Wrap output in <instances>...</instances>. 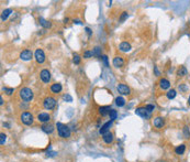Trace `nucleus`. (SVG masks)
<instances>
[{
  "label": "nucleus",
  "mask_w": 190,
  "mask_h": 162,
  "mask_svg": "<svg viewBox=\"0 0 190 162\" xmlns=\"http://www.w3.org/2000/svg\"><path fill=\"white\" fill-rule=\"evenodd\" d=\"M145 108H146V110H147L149 114H152V112L155 110V106H154V105H152V104L146 105V106H145Z\"/></svg>",
  "instance_id": "29"
},
{
  "label": "nucleus",
  "mask_w": 190,
  "mask_h": 162,
  "mask_svg": "<svg viewBox=\"0 0 190 162\" xmlns=\"http://www.w3.org/2000/svg\"><path fill=\"white\" fill-rule=\"evenodd\" d=\"M178 88H179V91H187V86L185 85V84H180V85L178 86Z\"/></svg>",
  "instance_id": "36"
},
{
  "label": "nucleus",
  "mask_w": 190,
  "mask_h": 162,
  "mask_svg": "<svg viewBox=\"0 0 190 162\" xmlns=\"http://www.w3.org/2000/svg\"><path fill=\"white\" fill-rule=\"evenodd\" d=\"M56 128H57L58 136L62 138H69L70 137V128L68 126L64 125L62 122H56Z\"/></svg>",
  "instance_id": "1"
},
{
  "label": "nucleus",
  "mask_w": 190,
  "mask_h": 162,
  "mask_svg": "<svg viewBox=\"0 0 190 162\" xmlns=\"http://www.w3.org/2000/svg\"><path fill=\"white\" fill-rule=\"evenodd\" d=\"M85 31H86V33L88 34V37H91V34H92V31H91L90 28H88V27H87V28H85Z\"/></svg>",
  "instance_id": "38"
},
{
  "label": "nucleus",
  "mask_w": 190,
  "mask_h": 162,
  "mask_svg": "<svg viewBox=\"0 0 190 162\" xmlns=\"http://www.w3.org/2000/svg\"><path fill=\"white\" fill-rule=\"evenodd\" d=\"M116 105L118 107H123L124 105H125V99H124L123 97H121V96H118L116 98Z\"/></svg>",
  "instance_id": "24"
},
{
  "label": "nucleus",
  "mask_w": 190,
  "mask_h": 162,
  "mask_svg": "<svg viewBox=\"0 0 190 162\" xmlns=\"http://www.w3.org/2000/svg\"><path fill=\"white\" fill-rule=\"evenodd\" d=\"M11 12H12V10H11V9H4V11H2V13H1V20L2 21L7 20L9 16L11 14Z\"/></svg>",
  "instance_id": "22"
},
{
  "label": "nucleus",
  "mask_w": 190,
  "mask_h": 162,
  "mask_svg": "<svg viewBox=\"0 0 190 162\" xmlns=\"http://www.w3.org/2000/svg\"><path fill=\"white\" fill-rule=\"evenodd\" d=\"M19 95H20L21 99L23 100V102H25V103H29V102H31V100L33 99V91L29 87L21 88L20 91H19Z\"/></svg>",
  "instance_id": "2"
},
{
  "label": "nucleus",
  "mask_w": 190,
  "mask_h": 162,
  "mask_svg": "<svg viewBox=\"0 0 190 162\" xmlns=\"http://www.w3.org/2000/svg\"><path fill=\"white\" fill-rule=\"evenodd\" d=\"M102 61H104V65L106 66H109V63H108V56L107 55H102Z\"/></svg>",
  "instance_id": "37"
},
{
  "label": "nucleus",
  "mask_w": 190,
  "mask_h": 162,
  "mask_svg": "<svg viewBox=\"0 0 190 162\" xmlns=\"http://www.w3.org/2000/svg\"><path fill=\"white\" fill-rule=\"evenodd\" d=\"M91 56H94V55H92V51H85V53H84V58H90Z\"/></svg>",
  "instance_id": "32"
},
{
  "label": "nucleus",
  "mask_w": 190,
  "mask_h": 162,
  "mask_svg": "<svg viewBox=\"0 0 190 162\" xmlns=\"http://www.w3.org/2000/svg\"><path fill=\"white\" fill-rule=\"evenodd\" d=\"M4 91L7 94V95H11L13 91H14V89L13 88H8V87H4Z\"/></svg>",
  "instance_id": "34"
},
{
  "label": "nucleus",
  "mask_w": 190,
  "mask_h": 162,
  "mask_svg": "<svg viewBox=\"0 0 190 162\" xmlns=\"http://www.w3.org/2000/svg\"><path fill=\"white\" fill-rule=\"evenodd\" d=\"M56 99L54 98V97H51V96H49V97H46L45 99H44V102H43V106H44V108L45 109H49V110H51V109H53L55 106H56Z\"/></svg>",
  "instance_id": "4"
},
{
  "label": "nucleus",
  "mask_w": 190,
  "mask_h": 162,
  "mask_svg": "<svg viewBox=\"0 0 190 162\" xmlns=\"http://www.w3.org/2000/svg\"><path fill=\"white\" fill-rule=\"evenodd\" d=\"M50 119H51V116H50V114H47V112H41V114L37 115V120L43 122V124L49 122Z\"/></svg>",
  "instance_id": "12"
},
{
  "label": "nucleus",
  "mask_w": 190,
  "mask_h": 162,
  "mask_svg": "<svg viewBox=\"0 0 190 162\" xmlns=\"http://www.w3.org/2000/svg\"><path fill=\"white\" fill-rule=\"evenodd\" d=\"M73 22H74V23H76V24H81L80 20H73Z\"/></svg>",
  "instance_id": "41"
},
{
  "label": "nucleus",
  "mask_w": 190,
  "mask_h": 162,
  "mask_svg": "<svg viewBox=\"0 0 190 162\" xmlns=\"http://www.w3.org/2000/svg\"><path fill=\"white\" fill-rule=\"evenodd\" d=\"M153 126L157 129L163 128V127L165 126V120H164V118H163V117H159V116L153 118Z\"/></svg>",
  "instance_id": "7"
},
{
  "label": "nucleus",
  "mask_w": 190,
  "mask_h": 162,
  "mask_svg": "<svg viewBox=\"0 0 190 162\" xmlns=\"http://www.w3.org/2000/svg\"><path fill=\"white\" fill-rule=\"evenodd\" d=\"M33 56V53L31 50H24L20 53V58L22 61H30Z\"/></svg>",
  "instance_id": "10"
},
{
  "label": "nucleus",
  "mask_w": 190,
  "mask_h": 162,
  "mask_svg": "<svg viewBox=\"0 0 190 162\" xmlns=\"http://www.w3.org/2000/svg\"><path fill=\"white\" fill-rule=\"evenodd\" d=\"M55 154H56V152H47V157H53Z\"/></svg>",
  "instance_id": "40"
},
{
  "label": "nucleus",
  "mask_w": 190,
  "mask_h": 162,
  "mask_svg": "<svg viewBox=\"0 0 190 162\" xmlns=\"http://www.w3.org/2000/svg\"><path fill=\"white\" fill-rule=\"evenodd\" d=\"M39 22H40V24L43 27V28H45V29H49V28H51V22L50 21L45 20L44 18H39Z\"/></svg>",
  "instance_id": "21"
},
{
  "label": "nucleus",
  "mask_w": 190,
  "mask_h": 162,
  "mask_svg": "<svg viewBox=\"0 0 190 162\" xmlns=\"http://www.w3.org/2000/svg\"><path fill=\"white\" fill-rule=\"evenodd\" d=\"M92 55L98 58H102V55H101V48L100 46H95V49L92 50Z\"/></svg>",
  "instance_id": "23"
},
{
  "label": "nucleus",
  "mask_w": 190,
  "mask_h": 162,
  "mask_svg": "<svg viewBox=\"0 0 190 162\" xmlns=\"http://www.w3.org/2000/svg\"><path fill=\"white\" fill-rule=\"evenodd\" d=\"M159 86L161 89H169L170 88V82L167 78H161L159 79Z\"/></svg>",
  "instance_id": "13"
},
{
  "label": "nucleus",
  "mask_w": 190,
  "mask_h": 162,
  "mask_svg": "<svg viewBox=\"0 0 190 162\" xmlns=\"http://www.w3.org/2000/svg\"><path fill=\"white\" fill-rule=\"evenodd\" d=\"M6 139H7V136H6L4 133H1V135H0V145H4V142H6Z\"/></svg>",
  "instance_id": "31"
},
{
  "label": "nucleus",
  "mask_w": 190,
  "mask_h": 162,
  "mask_svg": "<svg viewBox=\"0 0 190 162\" xmlns=\"http://www.w3.org/2000/svg\"><path fill=\"white\" fill-rule=\"evenodd\" d=\"M63 99L68 102V103H71V102H73V97H71L70 95H68V94H66V95L63 96Z\"/></svg>",
  "instance_id": "35"
},
{
  "label": "nucleus",
  "mask_w": 190,
  "mask_h": 162,
  "mask_svg": "<svg viewBox=\"0 0 190 162\" xmlns=\"http://www.w3.org/2000/svg\"><path fill=\"white\" fill-rule=\"evenodd\" d=\"M0 105H1V106L4 105V98H2V96H0Z\"/></svg>",
  "instance_id": "42"
},
{
  "label": "nucleus",
  "mask_w": 190,
  "mask_h": 162,
  "mask_svg": "<svg viewBox=\"0 0 190 162\" xmlns=\"http://www.w3.org/2000/svg\"><path fill=\"white\" fill-rule=\"evenodd\" d=\"M188 105L190 106V96H189V98H188Z\"/></svg>",
  "instance_id": "45"
},
{
  "label": "nucleus",
  "mask_w": 190,
  "mask_h": 162,
  "mask_svg": "<svg viewBox=\"0 0 190 162\" xmlns=\"http://www.w3.org/2000/svg\"><path fill=\"white\" fill-rule=\"evenodd\" d=\"M184 136H185V138H187V139H188V138L190 137L189 128H188L187 126H185V127H184Z\"/></svg>",
  "instance_id": "30"
},
{
  "label": "nucleus",
  "mask_w": 190,
  "mask_h": 162,
  "mask_svg": "<svg viewBox=\"0 0 190 162\" xmlns=\"http://www.w3.org/2000/svg\"><path fill=\"white\" fill-rule=\"evenodd\" d=\"M135 114H136L137 116L144 118V119H149V118H151V114L146 110V108H145V107L136 108V109H135Z\"/></svg>",
  "instance_id": "5"
},
{
  "label": "nucleus",
  "mask_w": 190,
  "mask_h": 162,
  "mask_svg": "<svg viewBox=\"0 0 190 162\" xmlns=\"http://www.w3.org/2000/svg\"><path fill=\"white\" fill-rule=\"evenodd\" d=\"M128 17H129V13L126 12V11L122 12V13H121V16H120V22H123V21H125L126 19H128Z\"/></svg>",
  "instance_id": "28"
},
{
  "label": "nucleus",
  "mask_w": 190,
  "mask_h": 162,
  "mask_svg": "<svg viewBox=\"0 0 190 162\" xmlns=\"http://www.w3.org/2000/svg\"><path fill=\"white\" fill-rule=\"evenodd\" d=\"M112 63H113V66L116 67H122L124 65V60L121 56H116V58H113V61H112Z\"/></svg>",
  "instance_id": "14"
},
{
  "label": "nucleus",
  "mask_w": 190,
  "mask_h": 162,
  "mask_svg": "<svg viewBox=\"0 0 190 162\" xmlns=\"http://www.w3.org/2000/svg\"><path fill=\"white\" fill-rule=\"evenodd\" d=\"M110 112H111V108L110 106H102V107L99 108V112L101 116H107V115H110Z\"/></svg>",
  "instance_id": "17"
},
{
  "label": "nucleus",
  "mask_w": 190,
  "mask_h": 162,
  "mask_svg": "<svg viewBox=\"0 0 190 162\" xmlns=\"http://www.w3.org/2000/svg\"><path fill=\"white\" fill-rule=\"evenodd\" d=\"M110 119H111L112 121L116 120V117H118V112H116V110H114V109H111V112H110Z\"/></svg>",
  "instance_id": "27"
},
{
  "label": "nucleus",
  "mask_w": 190,
  "mask_h": 162,
  "mask_svg": "<svg viewBox=\"0 0 190 162\" xmlns=\"http://www.w3.org/2000/svg\"><path fill=\"white\" fill-rule=\"evenodd\" d=\"M154 72H155L156 76H159V75H161V72L158 71V67L157 66H154Z\"/></svg>",
  "instance_id": "39"
},
{
  "label": "nucleus",
  "mask_w": 190,
  "mask_h": 162,
  "mask_svg": "<svg viewBox=\"0 0 190 162\" xmlns=\"http://www.w3.org/2000/svg\"><path fill=\"white\" fill-rule=\"evenodd\" d=\"M42 131H44L45 133H52L54 131V127L52 125H50V124H43L41 127Z\"/></svg>",
  "instance_id": "15"
},
{
  "label": "nucleus",
  "mask_w": 190,
  "mask_h": 162,
  "mask_svg": "<svg viewBox=\"0 0 190 162\" xmlns=\"http://www.w3.org/2000/svg\"><path fill=\"white\" fill-rule=\"evenodd\" d=\"M67 22H68V18H65L64 19V23H67Z\"/></svg>",
  "instance_id": "44"
},
{
  "label": "nucleus",
  "mask_w": 190,
  "mask_h": 162,
  "mask_svg": "<svg viewBox=\"0 0 190 162\" xmlns=\"http://www.w3.org/2000/svg\"><path fill=\"white\" fill-rule=\"evenodd\" d=\"M185 151H186V145H184V143L177 145V147L175 148V152H176V154H179V156H181V154L185 153Z\"/></svg>",
  "instance_id": "19"
},
{
  "label": "nucleus",
  "mask_w": 190,
  "mask_h": 162,
  "mask_svg": "<svg viewBox=\"0 0 190 162\" xmlns=\"http://www.w3.org/2000/svg\"><path fill=\"white\" fill-rule=\"evenodd\" d=\"M4 127H7V128H10V125L8 122H4Z\"/></svg>",
  "instance_id": "43"
},
{
  "label": "nucleus",
  "mask_w": 190,
  "mask_h": 162,
  "mask_svg": "<svg viewBox=\"0 0 190 162\" xmlns=\"http://www.w3.org/2000/svg\"><path fill=\"white\" fill-rule=\"evenodd\" d=\"M62 84L59 83H55L53 84L52 86H51V91L52 93H54V94H57V93H59V91H62Z\"/></svg>",
  "instance_id": "20"
},
{
  "label": "nucleus",
  "mask_w": 190,
  "mask_h": 162,
  "mask_svg": "<svg viewBox=\"0 0 190 162\" xmlns=\"http://www.w3.org/2000/svg\"><path fill=\"white\" fill-rule=\"evenodd\" d=\"M73 61H74L75 64H79V63H80V56H79L78 54H74V58H73Z\"/></svg>",
  "instance_id": "33"
},
{
  "label": "nucleus",
  "mask_w": 190,
  "mask_h": 162,
  "mask_svg": "<svg viewBox=\"0 0 190 162\" xmlns=\"http://www.w3.org/2000/svg\"><path fill=\"white\" fill-rule=\"evenodd\" d=\"M116 89H118V91L120 93L121 95H130V93H131L130 87H129L128 85H125V84H119L116 86Z\"/></svg>",
  "instance_id": "8"
},
{
  "label": "nucleus",
  "mask_w": 190,
  "mask_h": 162,
  "mask_svg": "<svg viewBox=\"0 0 190 162\" xmlns=\"http://www.w3.org/2000/svg\"><path fill=\"white\" fill-rule=\"evenodd\" d=\"M34 58H35V61H36L37 63L42 64V63H44V61H45V54H44L43 50H41V49H36L35 52H34Z\"/></svg>",
  "instance_id": "6"
},
{
  "label": "nucleus",
  "mask_w": 190,
  "mask_h": 162,
  "mask_svg": "<svg viewBox=\"0 0 190 162\" xmlns=\"http://www.w3.org/2000/svg\"><path fill=\"white\" fill-rule=\"evenodd\" d=\"M177 75L179 77H184L185 75H187V68L185 66H180L177 70Z\"/></svg>",
  "instance_id": "25"
},
{
  "label": "nucleus",
  "mask_w": 190,
  "mask_h": 162,
  "mask_svg": "<svg viewBox=\"0 0 190 162\" xmlns=\"http://www.w3.org/2000/svg\"><path fill=\"white\" fill-rule=\"evenodd\" d=\"M119 50L122 51V52H129L131 50V44L128 43V42H122L119 45Z\"/></svg>",
  "instance_id": "16"
},
{
  "label": "nucleus",
  "mask_w": 190,
  "mask_h": 162,
  "mask_svg": "<svg viewBox=\"0 0 190 162\" xmlns=\"http://www.w3.org/2000/svg\"><path fill=\"white\" fill-rule=\"evenodd\" d=\"M112 125H113V121H112V120L107 121V122H106V124H104V125L99 129V133L104 136V133L109 132V131H110V128L112 127Z\"/></svg>",
  "instance_id": "9"
},
{
  "label": "nucleus",
  "mask_w": 190,
  "mask_h": 162,
  "mask_svg": "<svg viewBox=\"0 0 190 162\" xmlns=\"http://www.w3.org/2000/svg\"><path fill=\"white\" fill-rule=\"evenodd\" d=\"M20 118H21V121L24 124V125H26V126H30V125H32L33 124V115L31 114V112H22L21 114V116H20Z\"/></svg>",
  "instance_id": "3"
},
{
  "label": "nucleus",
  "mask_w": 190,
  "mask_h": 162,
  "mask_svg": "<svg viewBox=\"0 0 190 162\" xmlns=\"http://www.w3.org/2000/svg\"><path fill=\"white\" fill-rule=\"evenodd\" d=\"M176 95H177L176 89H169V91H167V94H166V96H167L168 99H174V98L176 97Z\"/></svg>",
  "instance_id": "26"
},
{
  "label": "nucleus",
  "mask_w": 190,
  "mask_h": 162,
  "mask_svg": "<svg viewBox=\"0 0 190 162\" xmlns=\"http://www.w3.org/2000/svg\"><path fill=\"white\" fill-rule=\"evenodd\" d=\"M40 77H41L42 82L44 83H49L51 81V73L49 70H42L40 73Z\"/></svg>",
  "instance_id": "11"
},
{
  "label": "nucleus",
  "mask_w": 190,
  "mask_h": 162,
  "mask_svg": "<svg viewBox=\"0 0 190 162\" xmlns=\"http://www.w3.org/2000/svg\"><path fill=\"white\" fill-rule=\"evenodd\" d=\"M102 139H104V141L106 142V143L109 145V143H111V142L113 141V135L109 131V132L104 133V136H102Z\"/></svg>",
  "instance_id": "18"
}]
</instances>
